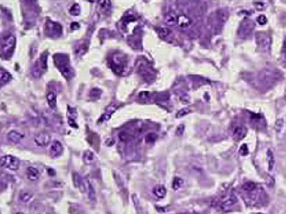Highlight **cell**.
<instances>
[{"label":"cell","mask_w":286,"mask_h":214,"mask_svg":"<svg viewBox=\"0 0 286 214\" xmlns=\"http://www.w3.org/2000/svg\"><path fill=\"white\" fill-rule=\"evenodd\" d=\"M54 63L67 81L71 80L75 76V72L70 63V58L65 54H56L53 56Z\"/></svg>","instance_id":"1"},{"label":"cell","mask_w":286,"mask_h":214,"mask_svg":"<svg viewBox=\"0 0 286 214\" xmlns=\"http://www.w3.org/2000/svg\"><path fill=\"white\" fill-rule=\"evenodd\" d=\"M109 68L114 72L116 74L121 75L124 73L125 70L127 65L126 57L119 53L113 54L110 56V59L107 62Z\"/></svg>","instance_id":"2"},{"label":"cell","mask_w":286,"mask_h":214,"mask_svg":"<svg viewBox=\"0 0 286 214\" xmlns=\"http://www.w3.org/2000/svg\"><path fill=\"white\" fill-rule=\"evenodd\" d=\"M16 37L13 35H7L2 39L1 42V54L4 58H8L12 55L16 46Z\"/></svg>","instance_id":"3"},{"label":"cell","mask_w":286,"mask_h":214,"mask_svg":"<svg viewBox=\"0 0 286 214\" xmlns=\"http://www.w3.org/2000/svg\"><path fill=\"white\" fill-rule=\"evenodd\" d=\"M47 52H43L41 54L40 58L36 61L35 64L34 66V69L32 71V73L34 75V77L38 78L41 76L42 73H43L47 70Z\"/></svg>","instance_id":"4"},{"label":"cell","mask_w":286,"mask_h":214,"mask_svg":"<svg viewBox=\"0 0 286 214\" xmlns=\"http://www.w3.org/2000/svg\"><path fill=\"white\" fill-rule=\"evenodd\" d=\"M44 31L45 35L52 38H58L61 36V32H62V26L55 22H52L48 19L45 22V26H44Z\"/></svg>","instance_id":"5"},{"label":"cell","mask_w":286,"mask_h":214,"mask_svg":"<svg viewBox=\"0 0 286 214\" xmlns=\"http://www.w3.org/2000/svg\"><path fill=\"white\" fill-rule=\"evenodd\" d=\"M19 160L10 155H7L1 157V166L11 171H16L19 168Z\"/></svg>","instance_id":"6"},{"label":"cell","mask_w":286,"mask_h":214,"mask_svg":"<svg viewBox=\"0 0 286 214\" xmlns=\"http://www.w3.org/2000/svg\"><path fill=\"white\" fill-rule=\"evenodd\" d=\"M255 27V25L254 23L249 20V19H245L238 28V36L242 39H246L247 37H248L251 34V32L253 31V29Z\"/></svg>","instance_id":"7"},{"label":"cell","mask_w":286,"mask_h":214,"mask_svg":"<svg viewBox=\"0 0 286 214\" xmlns=\"http://www.w3.org/2000/svg\"><path fill=\"white\" fill-rule=\"evenodd\" d=\"M138 72L142 75V77L146 81H151L154 78V74H153L152 69L147 66L146 63H142L139 65V67H138Z\"/></svg>","instance_id":"8"},{"label":"cell","mask_w":286,"mask_h":214,"mask_svg":"<svg viewBox=\"0 0 286 214\" xmlns=\"http://www.w3.org/2000/svg\"><path fill=\"white\" fill-rule=\"evenodd\" d=\"M256 37V43H257L258 46L261 49L263 50L269 49V47L271 45V39L267 35L264 33H257Z\"/></svg>","instance_id":"9"},{"label":"cell","mask_w":286,"mask_h":214,"mask_svg":"<svg viewBox=\"0 0 286 214\" xmlns=\"http://www.w3.org/2000/svg\"><path fill=\"white\" fill-rule=\"evenodd\" d=\"M34 142H35L36 146L41 147H47L48 145L50 144V142H51V137H50V135L47 134V133L42 132V133L37 134V135L34 137Z\"/></svg>","instance_id":"10"},{"label":"cell","mask_w":286,"mask_h":214,"mask_svg":"<svg viewBox=\"0 0 286 214\" xmlns=\"http://www.w3.org/2000/svg\"><path fill=\"white\" fill-rule=\"evenodd\" d=\"M72 181H73L74 186L79 188L81 193H85L86 192L87 182H85L78 173H73L72 174Z\"/></svg>","instance_id":"11"},{"label":"cell","mask_w":286,"mask_h":214,"mask_svg":"<svg viewBox=\"0 0 286 214\" xmlns=\"http://www.w3.org/2000/svg\"><path fill=\"white\" fill-rule=\"evenodd\" d=\"M62 151H63V147H62V145L61 144V142H59L58 140H55L52 143L51 147H50V153H51V156L52 157L60 156L62 154Z\"/></svg>","instance_id":"12"},{"label":"cell","mask_w":286,"mask_h":214,"mask_svg":"<svg viewBox=\"0 0 286 214\" xmlns=\"http://www.w3.org/2000/svg\"><path fill=\"white\" fill-rule=\"evenodd\" d=\"M67 117H68V123L69 125L73 128H78V125L75 122L77 118L76 109L71 108L70 106H68V111H67Z\"/></svg>","instance_id":"13"},{"label":"cell","mask_w":286,"mask_h":214,"mask_svg":"<svg viewBox=\"0 0 286 214\" xmlns=\"http://www.w3.org/2000/svg\"><path fill=\"white\" fill-rule=\"evenodd\" d=\"M191 23H192L191 19L186 15H180L177 17V26L182 29L189 27L191 25Z\"/></svg>","instance_id":"14"},{"label":"cell","mask_w":286,"mask_h":214,"mask_svg":"<svg viewBox=\"0 0 286 214\" xmlns=\"http://www.w3.org/2000/svg\"><path fill=\"white\" fill-rule=\"evenodd\" d=\"M116 109V105H109L107 109H106L104 114L100 117V119H98V122L101 123V122H106V121L109 120V119L111 118V116L114 114V112Z\"/></svg>","instance_id":"15"},{"label":"cell","mask_w":286,"mask_h":214,"mask_svg":"<svg viewBox=\"0 0 286 214\" xmlns=\"http://www.w3.org/2000/svg\"><path fill=\"white\" fill-rule=\"evenodd\" d=\"M7 139L9 140L10 142L14 143V144H17L21 142V140L24 138V135L22 133H19L16 130L10 131L9 133L7 134Z\"/></svg>","instance_id":"16"},{"label":"cell","mask_w":286,"mask_h":214,"mask_svg":"<svg viewBox=\"0 0 286 214\" xmlns=\"http://www.w3.org/2000/svg\"><path fill=\"white\" fill-rule=\"evenodd\" d=\"M26 176L30 181L35 182L40 178V173L36 168L28 167L26 170Z\"/></svg>","instance_id":"17"},{"label":"cell","mask_w":286,"mask_h":214,"mask_svg":"<svg viewBox=\"0 0 286 214\" xmlns=\"http://www.w3.org/2000/svg\"><path fill=\"white\" fill-rule=\"evenodd\" d=\"M246 132H247V129H246L244 127H242V126H238V127H236V128H234V130H233V137H234V138H236L237 140L242 139V138L245 137Z\"/></svg>","instance_id":"18"},{"label":"cell","mask_w":286,"mask_h":214,"mask_svg":"<svg viewBox=\"0 0 286 214\" xmlns=\"http://www.w3.org/2000/svg\"><path fill=\"white\" fill-rule=\"evenodd\" d=\"M153 194L156 196L158 199H162V198H164L165 195H166L167 191H166L165 187L163 186V185L158 184V185H156V186L153 188Z\"/></svg>","instance_id":"19"},{"label":"cell","mask_w":286,"mask_h":214,"mask_svg":"<svg viewBox=\"0 0 286 214\" xmlns=\"http://www.w3.org/2000/svg\"><path fill=\"white\" fill-rule=\"evenodd\" d=\"M46 100H47L48 105L51 109H55L56 108V102H57V98L56 94L52 91L48 92L46 95Z\"/></svg>","instance_id":"20"},{"label":"cell","mask_w":286,"mask_h":214,"mask_svg":"<svg viewBox=\"0 0 286 214\" xmlns=\"http://www.w3.org/2000/svg\"><path fill=\"white\" fill-rule=\"evenodd\" d=\"M177 17L178 16L174 13H169L164 17V23L169 26H172L174 25H177Z\"/></svg>","instance_id":"21"},{"label":"cell","mask_w":286,"mask_h":214,"mask_svg":"<svg viewBox=\"0 0 286 214\" xmlns=\"http://www.w3.org/2000/svg\"><path fill=\"white\" fill-rule=\"evenodd\" d=\"M12 79V76L9 72L6 70H4L3 68L0 69V81L1 84H6L9 82V81Z\"/></svg>","instance_id":"22"},{"label":"cell","mask_w":286,"mask_h":214,"mask_svg":"<svg viewBox=\"0 0 286 214\" xmlns=\"http://www.w3.org/2000/svg\"><path fill=\"white\" fill-rule=\"evenodd\" d=\"M95 160V156L93 154L92 151L90 150H87L84 152V155H83V161L86 165H91Z\"/></svg>","instance_id":"23"},{"label":"cell","mask_w":286,"mask_h":214,"mask_svg":"<svg viewBox=\"0 0 286 214\" xmlns=\"http://www.w3.org/2000/svg\"><path fill=\"white\" fill-rule=\"evenodd\" d=\"M87 191H88V196H89V199L91 201V202H95L96 201V193L94 187L92 186V184L87 181Z\"/></svg>","instance_id":"24"},{"label":"cell","mask_w":286,"mask_h":214,"mask_svg":"<svg viewBox=\"0 0 286 214\" xmlns=\"http://www.w3.org/2000/svg\"><path fill=\"white\" fill-rule=\"evenodd\" d=\"M256 184L253 182H247L242 185L243 191L247 192V193H253L256 190Z\"/></svg>","instance_id":"25"},{"label":"cell","mask_w":286,"mask_h":214,"mask_svg":"<svg viewBox=\"0 0 286 214\" xmlns=\"http://www.w3.org/2000/svg\"><path fill=\"white\" fill-rule=\"evenodd\" d=\"M237 202H238L237 197H236V195H235V194L232 193L229 198H228V199H226V200L223 202L222 206H223V207H230V206H232V205L235 204Z\"/></svg>","instance_id":"26"},{"label":"cell","mask_w":286,"mask_h":214,"mask_svg":"<svg viewBox=\"0 0 286 214\" xmlns=\"http://www.w3.org/2000/svg\"><path fill=\"white\" fill-rule=\"evenodd\" d=\"M267 161H268V170L272 171L275 166V156L271 150L267 151Z\"/></svg>","instance_id":"27"},{"label":"cell","mask_w":286,"mask_h":214,"mask_svg":"<svg viewBox=\"0 0 286 214\" xmlns=\"http://www.w3.org/2000/svg\"><path fill=\"white\" fill-rule=\"evenodd\" d=\"M87 50H88V48H87L86 44H79V45H76L75 48H74V53H75L76 55H83V54L87 52Z\"/></svg>","instance_id":"28"},{"label":"cell","mask_w":286,"mask_h":214,"mask_svg":"<svg viewBox=\"0 0 286 214\" xmlns=\"http://www.w3.org/2000/svg\"><path fill=\"white\" fill-rule=\"evenodd\" d=\"M32 198H33V195L28 192H22L19 195V200L24 203L29 202L32 200Z\"/></svg>","instance_id":"29"},{"label":"cell","mask_w":286,"mask_h":214,"mask_svg":"<svg viewBox=\"0 0 286 214\" xmlns=\"http://www.w3.org/2000/svg\"><path fill=\"white\" fill-rule=\"evenodd\" d=\"M101 93H102V91H101V90L97 89V88H94V89H92V90L89 91V99H90V100H96L97 99H98V98L100 97Z\"/></svg>","instance_id":"30"},{"label":"cell","mask_w":286,"mask_h":214,"mask_svg":"<svg viewBox=\"0 0 286 214\" xmlns=\"http://www.w3.org/2000/svg\"><path fill=\"white\" fill-rule=\"evenodd\" d=\"M70 14L73 16H77L80 14V7L79 4H73L69 10Z\"/></svg>","instance_id":"31"},{"label":"cell","mask_w":286,"mask_h":214,"mask_svg":"<svg viewBox=\"0 0 286 214\" xmlns=\"http://www.w3.org/2000/svg\"><path fill=\"white\" fill-rule=\"evenodd\" d=\"M182 184H183V180L180 177H175L173 179V182H172V189L174 191H177L182 186Z\"/></svg>","instance_id":"32"},{"label":"cell","mask_w":286,"mask_h":214,"mask_svg":"<svg viewBox=\"0 0 286 214\" xmlns=\"http://www.w3.org/2000/svg\"><path fill=\"white\" fill-rule=\"evenodd\" d=\"M217 16H218V19L220 20V23H225L228 19V12L226 10L220 9V11H218Z\"/></svg>","instance_id":"33"},{"label":"cell","mask_w":286,"mask_h":214,"mask_svg":"<svg viewBox=\"0 0 286 214\" xmlns=\"http://www.w3.org/2000/svg\"><path fill=\"white\" fill-rule=\"evenodd\" d=\"M157 33L159 35V36L162 38H165L168 36L171 33V30L167 27H160L157 29Z\"/></svg>","instance_id":"34"},{"label":"cell","mask_w":286,"mask_h":214,"mask_svg":"<svg viewBox=\"0 0 286 214\" xmlns=\"http://www.w3.org/2000/svg\"><path fill=\"white\" fill-rule=\"evenodd\" d=\"M190 112H191V109H190L189 108H183V109H180L179 111L177 112V114H176V118H177V119L182 118V117L186 116L187 114H189Z\"/></svg>","instance_id":"35"},{"label":"cell","mask_w":286,"mask_h":214,"mask_svg":"<svg viewBox=\"0 0 286 214\" xmlns=\"http://www.w3.org/2000/svg\"><path fill=\"white\" fill-rule=\"evenodd\" d=\"M156 138H157L156 134H154V133H149V134H147L146 137H145V142L148 143V144H152V143H154V141L156 140Z\"/></svg>","instance_id":"36"},{"label":"cell","mask_w":286,"mask_h":214,"mask_svg":"<svg viewBox=\"0 0 286 214\" xmlns=\"http://www.w3.org/2000/svg\"><path fill=\"white\" fill-rule=\"evenodd\" d=\"M283 127H284V119H278L276 120V122H275V130H276L277 132H280V131L282 130Z\"/></svg>","instance_id":"37"},{"label":"cell","mask_w":286,"mask_h":214,"mask_svg":"<svg viewBox=\"0 0 286 214\" xmlns=\"http://www.w3.org/2000/svg\"><path fill=\"white\" fill-rule=\"evenodd\" d=\"M100 7L103 10H108L111 7V2L108 1V0L100 1Z\"/></svg>","instance_id":"38"},{"label":"cell","mask_w":286,"mask_h":214,"mask_svg":"<svg viewBox=\"0 0 286 214\" xmlns=\"http://www.w3.org/2000/svg\"><path fill=\"white\" fill-rule=\"evenodd\" d=\"M257 22L259 23V25L264 26V25H266L267 23V18L266 17V16L261 15V16H259L257 17Z\"/></svg>","instance_id":"39"},{"label":"cell","mask_w":286,"mask_h":214,"mask_svg":"<svg viewBox=\"0 0 286 214\" xmlns=\"http://www.w3.org/2000/svg\"><path fill=\"white\" fill-rule=\"evenodd\" d=\"M248 147L247 145H242L241 146V147H240V150H239V153L242 155V156H247L248 154Z\"/></svg>","instance_id":"40"},{"label":"cell","mask_w":286,"mask_h":214,"mask_svg":"<svg viewBox=\"0 0 286 214\" xmlns=\"http://www.w3.org/2000/svg\"><path fill=\"white\" fill-rule=\"evenodd\" d=\"M139 98L142 100H147L150 98V93L147 92V91H142L141 93L139 94Z\"/></svg>","instance_id":"41"},{"label":"cell","mask_w":286,"mask_h":214,"mask_svg":"<svg viewBox=\"0 0 286 214\" xmlns=\"http://www.w3.org/2000/svg\"><path fill=\"white\" fill-rule=\"evenodd\" d=\"M184 130H185L184 125H180V126L176 128V135H177L178 137H181V135L183 134Z\"/></svg>","instance_id":"42"},{"label":"cell","mask_w":286,"mask_h":214,"mask_svg":"<svg viewBox=\"0 0 286 214\" xmlns=\"http://www.w3.org/2000/svg\"><path fill=\"white\" fill-rule=\"evenodd\" d=\"M80 27V26H79V23H77V22H72L71 23V25H70V28H71V30H79Z\"/></svg>","instance_id":"43"},{"label":"cell","mask_w":286,"mask_h":214,"mask_svg":"<svg viewBox=\"0 0 286 214\" xmlns=\"http://www.w3.org/2000/svg\"><path fill=\"white\" fill-rule=\"evenodd\" d=\"M283 54L286 58V37L284 41V44H283Z\"/></svg>","instance_id":"44"},{"label":"cell","mask_w":286,"mask_h":214,"mask_svg":"<svg viewBox=\"0 0 286 214\" xmlns=\"http://www.w3.org/2000/svg\"><path fill=\"white\" fill-rule=\"evenodd\" d=\"M47 171H48V174H49L51 176L55 175V172H54V170H53V169H52V168H48Z\"/></svg>","instance_id":"45"},{"label":"cell","mask_w":286,"mask_h":214,"mask_svg":"<svg viewBox=\"0 0 286 214\" xmlns=\"http://www.w3.org/2000/svg\"><path fill=\"white\" fill-rule=\"evenodd\" d=\"M114 139H113V138H111V139H110V138H108V139L107 140V141H106V144H107V146H111V145H114Z\"/></svg>","instance_id":"46"},{"label":"cell","mask_w":286,"mask_h":214,"mask_svg":"<svg viewBox=\"0 0 286 214\" xmlns=\"http://www.w3.org/2000/svg\"><path fill=\"white\" fill-rule=\"evenodd\" d=\"M15 214H24V213H23V212H16V213H15Z\"/></svg>","instance_id":"47"},{"label":"cell","mask_w":286,"mask_h":214,"mask_svg":"<svg viewBox=\"0 0 286 214\" xmlns=\"http://www.w3.org/2000/svg\"><path fill=\"white\" fill-rule=\"evenodd\" d=\"M257 214H263V213H257Z\"/></svg>","instance_id":"48"}]
</instances>
